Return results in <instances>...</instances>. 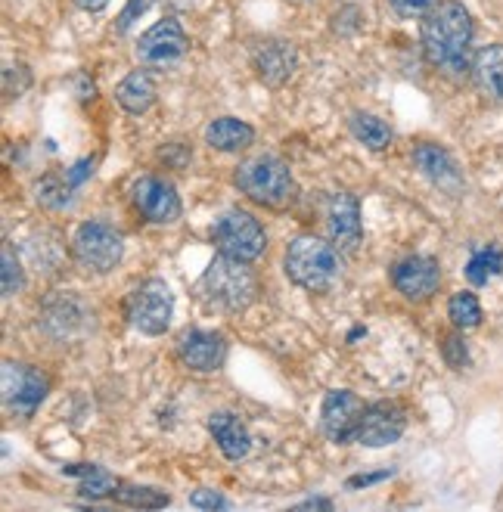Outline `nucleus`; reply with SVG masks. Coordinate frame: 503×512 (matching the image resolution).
Segmentation results:
<instances>
[{
    "instance_id": "1",
    "label": "nucleus",
    "mask_w": 503,
    "mask_h": 512,
    "mask_svg": "<svg viewBox=\"0 0 503 512\" xmlns=\"http://www.w3.org/2000/svg\"><path fill=\"white\" fill-rule=\"evenodd\" d=\"M472 16L460 0H438L423 19V53L426 59L451 78L472 69Z\"/></svg>"
},
{
    "instance_id": "2",
    "label": "nucleus",
    "mask_w": 503,
    "mask_h": 512,
    "mask_svg": "<svg viewBox=\"0 0 503 512\" xmlns=\"http://www.w3.org/2000/svg\"><path fill=\"white\" fill-rule=\"evenodd\" d=\"M199 295L209 308H218L224 314H243L258 295V277L249 261L218 255L205 267L199 280Z\"/></svg>"
},
{
    "instance_id": "3",
    "label": "nucleus",
    "mask_w": 503,
    "mask_h": 512,
    "mask_svg": "<svg viewBox=\"0 0 503 512\" xmlns=\"http://www.w3.org/2000/svg\"><path fill=\"white\" fill-rule=\"evenodd\" d=\"M286 277L308 292H327L342 277L339 249L311 233L295 236L286 249Z\"/></svg>"
},
{
    "instance_id": "4",
    "label": "nucleus",
    "mask_w": 503,
    "mask_h": 512,
    "mask_svg": "<svg viewBox=\"0 0 503 512\" xmlns=\"http://www.w3.org/2000/svg\"><path fill=\"white\" fill-rule=\"evenodd\" d=\"M233 184L240 187V193H246L252 202L268 205V208H283L292 199V171L277 156L246 159L240 168H236Z\"/></svg>"
},
{
    "instance_id": "5",
    "label": "nucleus",
    "mask_w": 503,
    "mask_h": 512,
    "mask_svg": "<svg viewBox=\"0 0 503 512\" xmlns=\"http://www.w3.org/2000/svg\"><path fill=\"white\" fill-rule=\"evenodd\" d=\"M212 239L221 255L240 258V261H258L268 249V236H264V227L258 224V218H252L249 212H233L221 215L212 227Z\"/></svg>"
},
{
    "instance_id": "6",
    "label": "nucleus",
    "mask_w": 503,
    "mask_h": 512,
    "mask_svg": "<svg viewBox=\"0 0 503 512\" xmlns=\"http://www.w3.org/2000/svg\"><path fill=\"white\" fill-rule=\"evenodd\" d=\"M72 252L84 270H91V274H109V270L122 261L125 243H122V233L115 227H109L103 221H84L75 230Z\"/></svg>"
},
{
    "instance_id": "7",
    "label": "nucleus",
    "mask_w": 503,
    "mask_h": 512,
    "mask_svg": "<svg viewBox=\"0 0 503 512\" xmlns=\"http://www.w3.org/2000/svg\"><path fill=\"white\" fill-rule=\"evenodd\" d=\"M174 295L165 280H146L128 298V320L143 336H162L171 326Z\"/></svg>"
},
{
    "instance_id": "8",
    "label": "nucleus",
    "mask_w": 503,
    "mask_h": 512,
    "mask_svg": "<svg viewBox=\"0 0 503 512\" xmlns=\"http://www.w3.org/2000/svg\"><path fill=\"white\" fill-rule=\"evenodd\" d=\"M364 413H367V407L358 395H354V391H345V388L330 391V395L323 398V407H320L323 435H327L333 444L358 441V429H361Z\"/></svg>"
},
{
    "instance_id": "9",
    "label": "nucleus",
    "mask_w": 503,
    "mask_h": 512,
    "mask_svg": "<svg viewBox=\"0 0 503 512\" xmlns=\"http://www.w3.org/2000/svg\"><path fill=\"white\" fill-rule=\"evenodd\" d=\"M47 388H50V379L41 370L28 364H13V360L4 364V404L10 413L32 416L47 398Z\"/></svg>"
},
{
    "instance_id": "10",
    "label": "nucleus",
    "mask_w": 503,
    "mask_h": 512,
    "mask_svg": "<svg viewBox=\"0 0 503 512\" xmlns=\"http://www.w3.org/2000/svg\"><path fill=\"white\" fill-rule=\"evenodd\" d=\"M184 53H187V35L177 19L156 22L150 32H143L137 41V59L143 66H153V69L177 63Z\"/></svg>"
},
{
    "instance_id": "11",
    "label": "nucleus",
    "mask_w": 503,
    "mask_h": 512,
    "mask_svg": "<svg viewBox=\"0 0 503 512\" xmlns=\"http://www.w3.org/2000/svg\"><path fill=\"white\" fill-rule=\"evenodd\" d=\"M137 212L153 224H171L181 218V196L162 177H140L134 184Z\"/></svg>"
},
{
    "instance_id": "12",
    "label": "nucleus",
    "mask_w": 503,
    "mask_h": 512,
    "mask_svg": "<svg viewBox=\"0 0 503 512\" xmlns=\"http://www.w3.org/2000/svg\"><path fill=\"white\" fill-rule=\"evenodd\" d=\"M392 283L407 301H426L438 292L441 283V267L429 255H410L395 264L392 270Z\"/></svg>"
},
{
    "instance_id": "13",
    "label": "nucleus",
    "mask_w": 503,
    "mask_h": 512,
    "mask_svg": "<svg viewBox=\"0 0 503 512\" xmlns=\"http://www.w3.org/2000/svg\"><path fill=\"white\" fill-rule=\"evenodd\" d=\"M407 429V410L398 401H376L367 407L361 429H358V441L367 447H386L395 444Z\"/></svg>"
},
{
    "instance_id": "14",
    "label": "nucleus",
    "mask_w": 503,
    "mask_h": 512,
    "mask_svg": "<svg viewBox=\"0 0 503 512\" xmlns=\"http://www.w3.org/2000/svg\"><path fill=\"white\" fill-rule=\"evenodd\" d=\"M177 354H181V360L190 370L215 373L221 370L227 357V339L215 333V329H187L181 342H177Z\"/></svg>"
},
{
    "instance_id": "15",
    "label": "nucleus",
    "mask_w": 503,
    "mask_h": 512,
    "mask_svg": "<svg viewBox=\"0 0 503 512\" xmlns=\"http://www.w3.org/2000/svg\"><path fill=\"white\" fill-rule=\"evenodd\" d=\"M327 230L339 252H354L361 243V205L351 193H333L327 202Z\"/></svg>"
},
{
    "instance_id": "16",
    "label": "nucleus",
    "mask_w": 503,
    "mask_h": 512,
    "mask_svg": "<svg viewBox=\"0 0 503 512\" xmlns=\"http://www.w3.org/2000/svg\"><path fill=\"white\" fill-rule=\"evenodd\" d=\"M295 66H299V53H295V47L289 41H264L252 53L255 75L271 87L286 84L292 78Z\"/></svg>"
},
{
    "instance_id": "17",
    "label": "nucleus",
    "mask_w": 503,
    "mask_h": 512,
    "mask_svg": "<svg viewBox=\"0 0 503 512\" xmlns=\"http://www.w3.org/2000/svg\"><path fill=\"white\" fill-rule=\"evenodd\" d=\"M472 84L482 94L485 103H503V44H488L472 56Z\"/></svg>"
},
{
    "instance_id": "18",
    "label": "nucleus",
    "mask_w": 503,
    "mask_h": 512,
    "mask_svg": "<svg viewBox=\"0 0 503 512\" xmlns=\"http://www.w3.org/2000/svg\"><path fill=\"white\" fill-rule=\"evenodd\" d=\"M413 162H417V168L441 190L457 193L463 187V174H460V168H457V162L448 149H441L435 143H423V146L413 149Z\"/></svg>"
},
{
    "instance_id": "19",
    "label": "nucleus",
    "mask_w": 503,
    "mask_h": 512,
    "mask_svg": "<svg viewBox=\"0 0 503 512\" xmlns=\"http://www.w3.org/2000/svg\"><path fill=\"white\" fill-rule=\"evenodd\" d=\"M209 432L215 435L221 454L227 460H243L252 450V435L246 429V423L236 413H212L209 416Z\"/></svg>"
},
{
    "instance_id": "20",
    "label": "nucleus",
    "mask_w": 503,
    "mask_h": 512,
    "mask_svg": "<svg viewBox=\"0 0 503 512\" xmlns=\"http://www.w3.org/2000/svg\"><path fill=\"white\" fill-rule=\"evenodd\" d=\"M156 81H153V75L150 72H131V75H125L122 81H118V87H115V100H118V106H122L125 112H131V115H143L146 109H150L153 103H156Z\"/></svg>"
},
{
    "instance_id": "21",
    "label": "nucleus",
    "mask_w": 503,
    "mask_h": 512,
    "mask_svg": "<svg viewBox=\"0 0 503 512\" xmlns=\"http://www.w3.org/2000/svg\"><path fill=\"white\" fill-rule=\"evenodd\" d=\"M255 140L252 125L240 122V118H215V122L205 128V143L218 153H240Z\"/></svg>"
},
{
    "instance_id": "22",
    "label": "nucleus",
    "mask_w": 503,
    "mask_h": 512,
    "mask_svg": "<svg viewBox=\"0 0 503 512\" xmlns=\"http://www.w3.org/2000/svg\"><path fill=\"white\" fill-rule=\"evenodd\" d=\"M348 128L367 149H386L392 143V128L382 122V118L370 115V112H354Z\"/></svg>"
},
{
    "instance_id": "23",
    "label": "nucleus",
    "mask_w": 503,
    "mask_h": 512,
    "mask_svg": "<svg viewBox=\"0 0 503 512\" xmlns=\"http://www.w3.org/2000/svg\"><path fill=\"white\" fill-rule=\"evenodd\" d=\"M497 274H503V252L497 246L479 249L466 264V280L472 286H488V280Z\"/></svg>"
},
{
    "instance_id": "24",
    "label": "nucleus",
    "mask_w": 503,
    "mask_h": 512,
    "mask_svg": "<svg viewBox=\"0 0 503 512\" xmlns=\"http://www.w3.org/2000/svg\"><path fill=\"white\" fill-rule=\"evenodd\" d=\"M75 475H78V481H81V494L84 497H91V500H97V497H115V491H118V481L112 472H106L103 466H81V469H75Z\"/></svg>"
},
{
    "instance_id": "25",
    "label": "nucleus",
    "mask_w": 503,
    "mask_h": 512,
    "mask_svg": "<svg viewBox=\"0 0 503 512\" xmlns=\"http://www.w3.org/2000/svg\"><path fill=\"white\" fill-rule=\"evenodd\" d=\"M448 317L457 329H476L482 323V305L479 298L472 292H457L451 301H448Z\"/></svg>"
},
{
    "instance_id": "26",
    "label": "nucleus",
    "mask_w": 503,
    "mask_h": 512,
    "mask_svg": "<svg viewBox=\"0 0 503 512\" xmlns=\"http://www.w3.org/2000/svg\"><path fill=\"white\" fill-rule=\"evenodd\" d=\"M115 500L128 503V506H140V509H162V506H168V494L153 491V488H140V485H128V481L118 485Z\"/></svg>"
},
{
    "instance_id": "27",
    "label": "nucleus",
    "mask_w": 503,
    "mask_h": 512,
    "mask_svg": "<svg viewBox=\"0 0 503 512\" xmlns=\"http://www.w3.org/2000/svg\"><path fill=\"white\" fill-rule=\"evenodd\" d=\"M441 354H445L448 367H454V370H463L469 364V348H466L463 336H445V339H441Z\"/></svg>"
},
{
    "instance_id": "28",
    "label": "nucleus",
    "mask_w": 503,
    "mask_h": 512,
    "mask_svg": "<svg viewBox=\"0 0 503 512\" xmlns=\"http://www.w3.org/2000/svg\"><path fill=\"white\" fill-rule=\"evenodd\" d=\"M22 289V267L16 261L13 246H4V295H16Z\"/></svg>"
},
{
    "instance_id": "29",
    "label": "nucleus",
    "mask_w": 503,
    "mask_h": 512,
    "mask_svg": "<svg viewBox=\"0 0 503 512\" xmlns=\"http://www.w3.org/2000/svg\"><path fill=\"white\" fill-rule=\"evenodd\" d=\"M190 506H196V509H230V500L224 494L212 491V488H199L190 497Z\"/></svg>"
},
{
    "instance_id": "30",
    "label": "nucleus",
    "mask_w": 503,
    "mask_h": 512,
    "mask_svg": "<svg viewBox=\"0 0 503 512\" xmlns=\"http://www.w3.org/2000/svg\"><path fill=\"white\" fill-rule=\"evenodd\" d=\"M438 4V0H392V7L398 16L404 19H413V16H426L432 7Z\"/></svg>"
},
{
    "instance_id": "31",
    "label": "nucleus",
    "mask_w": 503,
    "mask_h": 512,
    "mask_svg": "<svg viewBox=\"0 0 503 512\" xmlns=\"http://www.w3.org/2000/svg\"><path fill=\"white\" fill-rule=\"evenodd\" d=\"M146 4H150V0H131V4H128V10L122 13V32H125V28L131 25V16H134L137 10H140V13L146 10Z\"/></svg>"
},
{
    "instance_id": "32",
    "label": "nucleus",
    "mask_w": 503,
    "mask_h": 512,
    "mask_svg": "<svg viewBox=\"0 0 503 512\" xmlns=\"http://www.w3.org/2000/svg\"><path fill=\"white\" fill-rule=\"evenodd\" d=\"M295 509H333V500H327V497H314V500L299 503Z\"/></svg>"
},
{
    "instance_id": "33",
    "label": "nucleus",
    "mask_w": 503,
    "mask_h": 512,
    "mask_svg": "<svg viewBox=\"0 0 503 512\" xmlns=\"http://www.w3.org/2000/svg\"><path fill=\"white\" fill-rule=\"evenodd\" d=\"M75 4H78L81 10H87V13H100V10H106L109 0H75Z\"/></svg>"
},
{
    "instance_id": "34",
    "label": "nucleus",
    "mask_w": 503,
    "mask_h": 512,
    "mask_svg": "<svg viewBox=\"0 0 503 512\" xmlns=\"http://www.w3.org/2000/svg\"><path fill=\"white\" fill-rule=\"evenodd\" d=\"M389 472H379V475H358V478H351L348 485L351 488H358V485H370V481H379V478H386Z\"/></svg>"
}]
</instances>
